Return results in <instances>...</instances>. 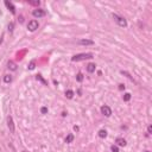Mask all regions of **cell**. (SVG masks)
<instances>
[{
  "instance_id": "obj_1",
  "label": "cell",
  "mask_w": 152,
  "mask_h": 152,
  "mask_svg": "<svg viewBox=\"0 0 152 152\" xmlns=\"http://www.w3.org/2000/svg\"><path fill=\"white\" fill-rule=\"evenodd\" d=\"M94 55L93 54H89V52H86V54H77L71 57V61L73 62H80V61H86V59H90L93 58Z\"/></svg>"
},
{
  "instance_id": "obj_2",
  "label": "cell",
  "mask_w": 152,
  "mask_h": 152,
  "mask_svg": "<svg viewBox=\"0 0 152 152\" xmlns=\"http://www.w3.org/2000/svg\"><path fill=\"white\" fill-rule=\"evenodd\" d=\"M112 17H113V19L115 20V23H117L119 26H121V27H126L127 26V22L124 17H120V16H118V14H115V13H113Z\"/></svg>"
},
{
  "instance_id": "obj_3",
  "label": "cell",
  "mask_w": 152,
  "mask_h": 152,
  "mask_svg": "<svg viewBox=\"0 0 152 152\" xmlns=\"http://www.w3.org/2000/svg\"><path fill=\"white\" fill-rule=\"evenodd\" d=\"M39 27V24H38V22L36 19H33V20H30L29 22V24H27V29H29V31H31V32H33V31H36V30Z\"/></svg>"
},
{
  "instance_id": "obj_4",
  "label": "cell",
  "mask_w": 152,
  "mask_h": 152,
  "mask_svg": "<svg viewBox=\"0 0 152 152\" xmlns=\"http://www.w3.org/2000/svg\"><path fill=\"white\" fill-rule=\"evenodd\" d=\"M46 14V12L44 10H42V8H36V10L32 11V16L35 17V18H42V17H44Z\"/></svg>"
},
{
  "instance_id": "obj_5",
  "label": "cell",
  "mask_w": 152,
  "mask_h": 152,
  "mask_svg": "<svg viewBox=\"0 0 152 152\" xmlns=\"http://www.w3.org/2000/svg\"><path fill=\"white\" fill-rule=\"evenodd\" d=\"M100 110L105 117H110V115H112V109H110V107L107 106V105H104V106L101 107Z\"/></svg>"
},
{
  "instance_id": "obj_6",
  "label": "cell",
  "mask_w": 152,
  "mask_h": 152,
  "mask_svg": "<svg viewBox=\"0 0 152 152\" xmlns=\"http://www.w3.org/2000/svg\"><path fill=\"white\" fill-rule=\"evenodd\" d=\"M5 6L7 7V10L8 11H11V13L12 14H16V7H14V5H13L11 1H8V0H5Z\"/></svg>"
},
{
  "instance_id": "obj_7",
  "label": "cell",
  "mask_w": 152,
  "mask_h": 152,
  "mask_svg": "<svg viewBox=\"0 0 152 152\" xmlns=\"http://www.w3.org/2000/svg\"><path fill=\"white\" fill-rule=\"evenodd\" d=\"M7 126H8V129H10L11 133H14V131H16V127H14V123H13L12 117L7 118Z\"/></svg>"
},
{
  "instance_id": "obj_8",
  "label": "cell",
  "mask_w": 152,
  "mask_h": 152,
  "mask_svg": "<svg viewBox=\"0 0 152 152\" xmlns=\"http://www.w3.org/2000/svg\"><path fill=\"white\" fill-rule=\"evenodd\" d=\"M115 144H117V146H126V144H127V141L124 138H117L115 139Z\"/></svg>"
},
{
  "instance_id": "obj_9",
  "label": "cell",
  "mask_w": 152,
  "mask_h": 152,
  "mask_svg": "<svg viewBox=\"0 0 152 152\" xmlns=\"http://www.w3.org/2000/svg\"><path fill=\"white\" fill-rule=\"evenodd\" d=\"M78 44H81V45H93L94 42L90 39H81V40H78Z\"/></svg>"
},
{
  "instance_id": "obj_10",
  "label": "cell",
  "mask_w": 152,
  "mask_h": 152,
  "mask_svg": "<svg viewBox=\"0 0 152 152\" xmlns=\"http://www.w3.org/2000/svg\"><path fill=\"white\" fill-rule=\"evenodd\" d=\"M7 68L12 71H16L17 70V64L13 61H8V63H7Z\"/></svg>"
},
{
  "instance_id": "obj_11",
  "label": "cell",
  "mask_w": 152,
  "mask_h": 152,
  "mask_svg": "<svg viewBox=\"0 0 152 152\" xmlns=\"http://www.w3.org/2000/svg\"><path fill=\"white\" fill-rule=\"evenodd\" d=\"M95 69H96V65L94 64V63H89V64L87 65V71L90 73V74H93L94 71H95Z\"/></svg>"
},
{
  "instance_id": "obj_12",
  "label": "cell",
  "mask_w": 152,
  "mask_h": 152,
  "mask_svg": "<svg viewBox=\"0 0 152 152\" xmlns=\"http://www.w3.org/2000/svg\"><path fill=\"white\" fill-rule=\"evenodd\" d=\"M36 80H37V81H39V82H42V83L44 84V86H48V82H46L45 80L43 78V76H42V75H40V74L36 75Z\"/></svg>"
},
{
  "instance_id": "obj_13",
  "label": "cell",
  "mask_w": 152,
  "mask_h": 152,
  "mask_svg": "<svg viewBox=\"0 0 152 152\" xmlns=\"http://www.w3.org/2000/svg\"><path fill=\"white\" fill-rule=\"evenodd\" d=\"M97 134H99V137H100V138H102V139H104V138H106V137H107V131H106V129H100Z\"/></svg>"
},
{
  "instance_id": "obj_14",
  "label": "cell",
  "mask_w": 152,
  "mask_h": 152,
  "mask_svg": "<svg viewBox=\"0 0 152 152\" xmlns=\"http://www.w3.org/2000/svg\"><path fill=\"white\" fill-rule=\"evenodd\" d=\"M27 3L30 5H32V6H39L40 5V1L39 0H27Z\"/></svg>"
},
{
  "instance_id": "obj_15",
  "label": "cell",
  "mask_w": 152,
  "mask_h": 152,
  "mask_svg": "<svg viewBox=\"0 0 152 152\" xmlns=\"http://www.w3.org/2000/svg\"><path fill=\"white\" fill-rule=\"evenodd\" d=\"M4 82L5 83H11L12 82V76L11 75H5L4 76Z\"/></svg>"
},
{
  "instance_id": "obj_16",
  "label": "cell",
  "mask_w": 152,
  "mask_h": 152,
  "mask_svg": "<svg viewBox=\"0 0 152 152\" xmlns=\"http://www.w3.org/2000/svg\"><path fill=\"white\" fill-rule=\"evenodd\" d=\"M73 140H74V134H68V136H67V138H65V143H67V144H70V143H73Z\"/></svg>"
},
{
  "instance_id": "obj_17",
  "label": "cell",
  "mask_w": 152,
  "mask_h": 152,
  "mask_svg": "<svg viewBox=\"0 0 152 152\" xmlns=\"http://www.w3.org/2000/svg\"><path fill=\"white\" fill-rule=\"evenodd\" d=\"M75 95V93L73 90H67L65 92V96H67V99H73Z\"/></svg>"
},
{
  "instance_id": "obj_18",
  "label": "cell",
  "mask_w": 152,
  "mask_h": 152,
  "mask_svg": "<svg viewBox=\"0 0 152 152\" xmlns=\"http://www.w3.org/2000/svg\"><path fill=\"white\" fill-rule=\"evenodd\" d=\"M76 81H77V82H82V81H83V74H82V73H78V74L76 75Z\"/></svg>"
},
{
  "instance_id": "obj_19",
  "label": "cell",
  "mask_w": 152,
  "mask_h": 152,
  "mask_svg": "<svg viewBox=\"0 0 152 152\" xmlns=\"http://www.w3.org/2000/svg\"><path fill=\"white\" fill-rule=\"evenodd\" d=\"M129 100H131V94H129V93H125V94H124V101H126V102H127V101H129Z\"/></svg>"
},
{
  "instance_id": "obj_20",
  "label": "cell",
  "mask_w": 152,
  "mask_h": 152,
  "mask_svg": "<svg viewBox=\"0 0 152 152\" xmlns=\"http://www.w3.org/2000/svg\"><path fill=\"white\" fill-rule=\"evenodd\" d=\"M36 68V62L35 61H31V63L29 64V70H33Z\"/></svg>"
},
{
  "instance_id": "obj_21",
  "label": "cell",
  "mask_w": 152,
  "mask_h": 152,
  "mask_svg": "<svg viewBox=\"0 0 152 152\" xmlns=\"http://www.w3.org/2000/svg\"><path fill=\"white\" fill-rule=\"evenodd\" d=\"M110 150H112V152H119V147L117 145H112L110 146Z\"/></svg>"
},
{
  "instance_id": "obj_22",
  "label": "cell",
  "mask_w": 152,
  "mask_h": 152,
  "mask_svg": "<svg viewBox=\"0 0 152 152\" xmlns=\"http://www.w3.org/2000/svg\"><path fill=\"white\" fill-rule=\"evenodd\" d=\"M121 74H123V75H126V76L129 78V80H132V81H133V77H132V76H131V75L128 74V73H126V71H121Z\"/></svg>"
},
{
  "instance_id": "obj_23",
  "label": "cell",
  "mask_w": 152,
  "mask_h": 152,
  "mask_svg": "<svg viewBox=\"0 0 152 152\" xmlns=\"http://www.w3.org/2000/svg\"><path fill=\"white\" fill-rule=\"evenodd\" d=\"M13 27H14V24H13V23L8 24V31H10V32H12V31H13Z\"/></svg>"
},
{
  "instance_id": "obj_24",
  "label": "cell",
  "mask_w": 152,
  "mask_h": 152,
  "mask_svg": "<svg viewBox=\"0 0 152 152\" xmlns=\"http://www.w3.org/2000/svg\"><path fill=\"white\" fill-rule=\"evenodd\" d=\"M40 112H42V114L48 113V108H46V107H42V109H40Z\"/></svg>"
},
{
  "instance_id": "obj_25",
  "label": "cell",
  "mask_w": 152,
  "mask_h": 152,
  "mask_svg": "<svg viewBox=\"0 0 152 152\" xmlns=\"http://www.w3.org/2000/svg\"><path fill=\"white\" fill-rule=\"evenodd\" d=\"M147 133H149V134H151L152 133V126L151 125H149V127H147Z\"/></svg>"
},
{
  "instance_id": "obj_26",
  "label": "cell",
  "mask_w": 152,
  "mask_h": 152,
  "mask_svg": "<svg viewBox=\"0 0 152 152\" xmlns=\"http://www.w3.org/2000/svg\"><path fill=\"white\" fill-rule=\"evenodd\" d=\"M125 89V86L124 84H119V90H124Z\"/></svg>"
},
{
  "instance_id": "obj_27",
  "label": "cell",
  "mask_w": 152,
  "mask_h": 152,
  "mask_svg": "<svg viewBox=\"0 0 152 152\" xmlns=\"http://www.w3.org/2000/svg\"><path fill=\"white\" fill-rule=\"evenodd\" d=\"M78 129H80V127H78V126H74V131H75V132H78Z\"/></svg>"
},
{
  "instance_id": "obj_28",
  "label": "cell",
  "mask_w": 152,
  "mask_h": 152,
  "mask_svg": "<svg viewBox=\"0 0 152 152\" xmlns=\"http://www.w3.org/2000/svg\"><path fill=\"white\" fill-rule=\"evenodd\" d=\"M146 152H150V151H146Z\"/></svg>"
},
{
  "instance_id": "obj_29",
  "label": "cell",
  "mask_w": 152,
  "mask_h": 152,
  "mask_svg": "<svg viewBox=\"0 0 152 152\" xmlns=\"http://www.w3.org/2000/svg\"><path fill=\"white\" fill-rule=\"evenodd\" d=\"M23 152H26V151H23Z\"/></svg>"
}]
</instances>
